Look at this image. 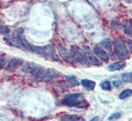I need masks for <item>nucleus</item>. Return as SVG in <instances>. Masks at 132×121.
Returning <instances> with one entry per match:
<instances>
[{
    "instance_id": "obj_1",
    "label": "nucleus",
    "mask_w": 132,
    "mask_h": 121,
    "mask_svg": "<svg viewBox=\"0 0 132 121\" xmlns=\"http://www.w3.org/2000/svg\"><path fill=\"white\" fill-rule=\"evenodd\" d=\"M62 103L69 107H78L85 108L88 105L82 93H71L66 95L62 100Z\"/></svg>"
},
{
    "instance_id": "obj_2",
    "label": "nucleus",
    "mask_w": 132,
    "mask_h": 121,
    "mask_svg": "<svg viewBox=\"0 0 132 121\" xmlns=\"http://www.w3.org/2000/svg\"><path fill=\"white\" fill-rule=\"evenodd\" d=\"M114 51L117 57L121 60H125L129 57V51L126 44L120 39H116L113 42Z\"/></svg>"
},
{
    "instance_id": "obj_3",
    "label": "nucleus",
    "mask_w": 132,
    "mask_h": 121,
    "mask_svg": "<svg viewBox=\"0 0 132 121\" xmlns=\"http://www.w3.org/2000/svg\"><path fill=\"white\" fill-rule=\"evenodd\" d=\"M33 52H37L46 58L52 59L53 61L58 60L56 54L55 52V49L52 45H47L45 47H34Z\"/></svg>"
},
{
    "instance_id": "obj_4",
    "label": "nucleus",
    "mask_w": 132,
    "mask_h": 121,
    "mask_svg": "<svg viewBox=\"0 0 132 121\" xmlns=\"http://www.w3.org/2000/svg\"><path fill=\"white\" fill-rule=\"evenodd\" d=\"M70 55L74 60H76L77 62H79L81 63H84L85 62H87L85 58V53L82 52L78 47L77 46H73L71 48L70 51Z\"/></svg>"
},
{
    "instance_id": "obj_5",
    "label": "nucleus",
    "mask_w": 132,
    "mask_h": 121,
    "mask_svg": "<svg viewBox=\"0 0 132 121\" xmlns=\"http://www.w3.org/2000/svg\"><path fill=\"white\" fill-rule=\"evenodd\" d=\"M23 71L27 73V74H35L38 76H41L43 73L42 69L40 68L38 65L34 63H28L23 68Z\"/></svg>"
},
{
    "instance_id": "obj_6",
    "label": "nucleus",
    "mask_w": 132,
    "mask_h": 121,
    "mask_svg": "<svg viewBox=\"0 0 132 121\" xmlns=\"http://www.w3.org/2000/svg\"><path fill=\"white\" fill-rule=\"evenodd\" d=\"M60 73L57 70H53V69H47L46 70H43L42 74H41V79L44 81H50L54 79H56L60 76Z\"/></svg>"
},
{
    "instance_id": "obj_7",
    "label": "nucleus",
    "mask_w": 132,
    "mask_h": 121,
    "mask_svg": "<svg viewBox=\"0 0 132 121\" xmlns=\"http://www.w3.org/2000/svg\"><path fill=\"white\" fill-rule=\"evenodd\" d=\"M16 43L22 48H24V50H27V51H31V52H33L34 46L30 45L28 43V41H26V39H25V38L24 37V35L21 33H17L16 36Z\"/></svg>"
},
{
    "instance_id": "obj_8",
    "label": "nucleus",
    "mask_w": 132,
    "mask_h": 121,
    "mask_svg": "<svg viewBox=\"0 0 132 121\" xmlns=\"http://www.w3.org/2000/svg\"><path fill=\"white\" fill-rule=\"evenodd\" d=\"M23 63V60L20 59V58H13L12 59L10 62H8V64L7 65L6 69L8 70V71H15L16 70H17Z\"/></svg>"
},
{
    "instance_id": "obj_9",
    "label": "nucleus",
    "mask_w": 132,
    "mask_h": 121,
    "mask_svg": "<svg viewBox=\"0 0 132 121\" xmlns=\"http://www.w3.org/2000/svg\"><path fill=\"white\" fill-rule=\"evenodd\" d=\"M85 53V58H86V61L91 64V65H100V62L98 60V58L95 57V55L92 54L90 51H86L84 52Z\"/></svg>"
},
{
    "instance_id": "obj_10",
    "label": "nucleus",
    "mask_w": 132,
    "mask_h": 121,
    "mask_svg": "<svg viewBox=\"0 0 132 121\" xmlns=\"http://www.w3.org/2000/svg\"><path fill=\"white\" fill-rule=\"evenodd\" d=\"M94 53L95 56H97L101 60L105 61V62L109 60V55L107 54V52L104 51V49L99 46H95L94 48Z\"/></svg>"
},
{
    "instance_id": "obj_11",
    "label": "nucleus",
    "mask_w": 132,
    "mask_h": 121,
    "mask_svg": "<svg viewBox=\"0 0 132 121\" xmlns=\"http://www.w3.org/2000/svg\"><path fill=\"white\" fill-rule=\"evenodd\" d=\"M126 62L124 61H121V62H115V63H113L111 64L110 65H109V70L110 71H116V70H119L121 69H122L126 66Z\"/></svg>"
},
{
    "instance_id": "obj_12",
    "label": "nucleus",
    "mask_w": 132,
    "mask_h": 121,
    "mask_svg": "<svg viewBox=\"0 0 132 121\" xmlns=\"http://www.w3.org/2000/svg\"><path fill=\"white\" fill-rule=\"evenodd\" d=\"M58 50H59L60 56H61V57L64 61H66V62H71V55L68 52L67 50L64 48V47H63L62 45H59Z\"/></svg>"
},
{
    "instance_id": "obj_13",
    "label": "nucleus",
    "mask_w": 132,
    "mask_h": 121,
    "mask_svg": "<svg viewBox=\"0 0 132 121\" xmlns=\"http://www.w3.org/2000/svg\"><path fill=\"white\" fill-rule=\"evenodd\" d=\"M61 121H84L82 117L75 115H65L61 117Z\"/></svg>"
},
{
    "instance_id": "obj_14",
    "label": "nucleus",
    "mask_w": 132,
    "mask_h": 121,
    "mask_svg": "<svg viewBox=\"0 0 132 121\" xmlns=\"http://www.w3.org/2000/svg\"><path fill=\"white\" fill-rule=\"evenodd\" d=\"M82 84L83 85V87L88 90H93L95 87V83L90 79H82Z\"/></svg>"
},
{
    "instance_id": "obj_15",
    "label": "nucleus",
    "mask_w": 132,
    "mask_h": 121,
    "mask_svg": "<svg viewBox=\"0 0 132 121\" xmlns=\"http://www.w3.org/2000/svg\"><path fill=\"white\" fill-rule=\"evenodd\" d=\"M101 45H102L103 48L109 50V51H111L112 50V42H111V40L109 39H103L102 41H101Z\"/></svg>"
},
{
    "instance_id": "obj_16",
    "label": "nucleus",
    "mask_w": 132,
    "mask_h": 121,
    "mask_svg": "<svg viewBox=\"0 0 132 121\" xmlns=\"http://www.w3.org/2000/svg\"><path fill=\"white\" fill-rule=\"evenodd\" d=\"M132 96V90L131 89H125L121 92L119 95L120 99H126Z\"/></svg>"
},
{
    "instance_id": "obj_17",
    "label": "nucleus",
    "mask_w": 132,
    "mask_h": 121,
    "mask_svg": "<svg viewBox=\"0 0 132 121\" xmlns=\"http://www.w3.org/2000/svg\"><path fill=\"white\" fill-rule=\"evenodd\" d=\"M66 79H67V81L69 84L73 85V86H77V85H78V84H79L78 79L75 76H73V75H69V76L66 77Z\"/></svg>"
},
{
    "instance_id": "obj_18",
    "label": "nucleus",
    "mask_w": 132,
    "mask_h": 121,
    "mask_svg": "<svg viewBox=\"0 0 132 121\" xmlns=\"http://www.w3.org/2000/svg\"><path fill=\"white\" fill-rule=\"evenodd\" d=\"M121 79H122V81L126 83H132V72L123 74L121 75Z\"/></svg>"
},
{
    "instance_id": "obj_19",
    "label": "nucleus",
    "mask_w": 132,
    "mask_h": 121,
    "mask_svg": "<svg viewBox=\"0 0 132 121\" xmlns=\"http://www.w3.org/2000/svg\"><path fill=\"white\" fill-rule=\"evenodd\" d=\"M101 87L104 90H110L111 89V83L109 81H104L101 84Z\"/></svg>"
},
{
    "instance_id": "obj_20",
    "label": "nucleus",
    "mask_w": 132,
    "mask_h": 121,
    "mask_svg": "<svg viewBox=\"0 0 132 121\" xmlns=\"http://www.w3.org/2000/svg\"><path fill=\"white\" fill-rule=\"evenodd\" d=\"M121 116V114L120 112H116V113H113V115H111L109 119V120H113V119H119L120 117Z\"/></svg>"
},
{
    "instance_id": "obj_21",
    "label": "nucleus",
    "mask_w": 132,
    "mask_h": 121,
    "mask_svg": "<svg viewBox=\"0 0 132 121\" xmlns=\"http://www.w3.org/2000/svg\"><path fill=\"white\" fill-rule=\"evenodd\" d=\"M124 29H125V32H126V34L132 35V26H131V25H127V26H126Z\"/></svg>"
},
{
    "instance_id": "obj_22",
    "label": "nucleus",
    "mask_w": 132,
    "mask_h": 121,
    "mask_svg": "<svg viewBox=\"0 0 132 121\" xmlns=\"http://www.w3.org/2000/svg\"><path fill=\"white\" fill-rule=\"evenodd\" d=\"M121 82L119 81V80H115V81H113V85L117 88H118L119 86H121Z\"/></svg>"
},
{
    "instance_id": "obj_23",
    "label": "nucleus",
    "mask_w": 132,
    "mask_h": 121,
    "mask_svg": "<svg viewBox=\"0 0 132 121\" xmlns=\"http://www.w3.org/2000/svg\"><path fill=\"white\" fill-rule=\"evenodd\" d=\"M3 60L0 59V69L3 67Z\"/></svg>"
},
{
    "instance_id": "obj_24",
    "label": "nucleus",
    "mask_w": 132,
    "mask_h": 121,
    "mask_svg": "<svg viewBox=\"0 0 132 121\" xmlns=\"http://www.w3.org/2000/svg\"><path fill=\"white\" fill-rule=\"evenodd\" d=\"M90 121H99V117H97V116H96V117H94Z\"/></svg>"
},
{
    "instance_id": "obj_25",
    "label": "nucleus",
    "mask_w": 132,
    "mask_h": 121,
    "mask_svg": "<svg viewBox=\"0 0 132 121\" xmlns=\"http://www.w3.org/2000/svg\"><path fill=\"white\" fill-rule=\"evenodd\" d=\"M130 25H131V26H132V20L130 21Z\"/></svg>"
},
{
    "instance_id": "obj_26",
    "label": "nucleus",
    "mask_w": 132,
    "mask_h": 121,
    "mask_svg": "<svg viewBox=\"0 0 132 121\" xmlns=\"http://www.w3.org/2000/svg\"><path fill=\"white\" fill-rule=\"evenodd\" d=\"M0 29H1V25H0Z\"/></svg>"
}]
</instances>
